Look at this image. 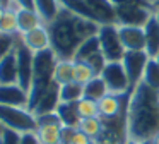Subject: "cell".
Returning a JSON list of instances; mask_svg holds the SVG:
<instances>
[{
	"label": "cell",
	"instance_id": "ee69618b",
	"mask_svg": "<svg viewBox=\"0 0 159 144\" xmlns=\"http://www.w3.org/2000/svg\"><path fill=\"white\" fill-rule=\"evenodd\" d=\"M156 60H157V62H159V53H157V55H156Z\"/></svg>",
	"mask_w": 159,
	"mask_h": 144
},
{
	"label": "cell",
	"instance_id": "cb8c5ba5",
	"mask_svg": "<svg viewBox=\"0 0 159 144\" xmlns=\"http://www.w3.org/2000/svg\"><path fill=\"white\" fill-rule=\"evenodd\" d=\"M77 129H79L80 132H84L87 137H91L94 142H98V141H99V137H101V132H103V122H101L99 117L80 118Z\"/></svg>",
	"mask_w": 159,
	"mask_h": 144
},
{
	"label": "cell",
	"instance_id": "ac0fdd59",
	"mask_svg": "<svg viewBox=\"0 0 159 144\" xmlns=\"http://www.w3.org/2000/svg\"><path fill=\"white\" fill-rule=\"evenodd\" d=\"M144 34H145V53L149 55V58H156V55L159 53V22L156 19L154 12L145 22Z\"/></svg>",
	"mask_w": 159,
	"mask_h": 144
},
{
	"label": "cell",
	"instance_id": "60d3db41",
	"mask_svg": "<svg viewBox=\"0 0 159 144\" xmlns=\"http://www.w3.org/2000/svg\"><path fill=\"white\" fill-rule=\"evenodd\" d=\"M145 2H149L151 5H156V2H157V0H145Z\"/></svg>",
	"mask_w": 159,
	"mask_h": 144
},
{
	"label": "cell",
	"instance_id": "bcb514c9",
	"mask_svg": "<svg viewBox=\"0 0 159 144\" xmlns=\"http://www.w3.org/2000/svg\"><path fill=\"white\" fill-rule=\"evenodd\" d=\"M0 7H2V2H0Z\"/></svg>",
	"mask_w": 159,
	"mask_h": 144
},
{
	"label": "cell",
	"instance_id": "52a82bcc",
	"mask_svg": "<svg viewBox=\"0 0 159 144\" xmlns=\"http://www.w3.org/2000/svg\"><path fill=\"white\" fill-rule=\"evenodd\" d=\"M101 77L106 82V88L111 94H127L130 93V82H128L127 72L121 62H106Z\"/></svg>",
	"mask_w": 159,
	"mask_h": 144
},
{
	"label": "cell",
	"instance_id": "7402d4cb",
	"mask_svg": "<svg viewBox=\"0 0 159 144\" xmlns=\"http://www.w3.org/2000/svg\"><path fill=\"white\" fill-rule=\"evenodd\" d=\"M33 2H34L36 12L41 16V19H43L45 24L52 22V21L57 17L58 10H60L58 0H33Z\"/></svg>",
	"mask_w": 159,
	"mask_h": 144
},
{
	"label": "cell",
	"instance_id": "3957f363",
	"mask_svg": "<svg viewBox=\"0 0 159 144\" xmlns=\"http://www.w3.org/2000/svg\"><path fill=\"white\" fill-rule=\"evenodd\" d=\"M58 57L55 55V51L52 48L41 50L38 53H34V67H33V82L28 93V110L33 112L38 105V101L41 99V96L45 94V91L52 86L53 82V72H55Z\"/></svg>",
	"mask_w": 159,
	"mask_h": 144
},
{
	"label": "cell",
	"instance_id": "7c38bea8",
	"mask_svg": "<svg viewBox=\"0 0 159 144\" xmlns=\"http://www.w3.org/2000/svg\"><path fill=\"white\" fill-rule=\"evenodd\" d=\"M128 94H111L108 93L103 99H99V117L101 118H113V117L120 115L127 110L128 103Z\"/></svg>",
	"mask_w": 159,
	"mask_h": 144
},
{
	"label": "cell",
	"instance_id": "8fae6325",
	"mask_svg": "<svg viewBox=\"0 0 159 144\" xmlns=\"http://www.w3.org/2000/svg\"><path fill=\"white\" fill-rule=\"evenodd\" d=\"M147 60H149V55L145 53V50H128V51H125L123 58H121V64H123L125 72H127L128 82H130V91L142 81V75H144V69H145Z\"/></svg>",
	"mask_w": 159,
	"mask_h": 144
},
{
	"label": "cell",
	"instance_id": "2e32d148",
	"mask_svg": "<svg viewBox=\"0 0 159 144\" xmlns=\"http://www.w3.org/2000/svg\"><path fill=\"white\" fill-rule=\"evenodd\" d=\"M58 105H60V84H57L53 81L52 86L46 89L45 94L41 96V99L38 101V105L33 110V113H34V117L45 115V113H55Z\"/></svg>",
	"mask_w": 159,
	"mask_h": 144
},
{
	"label": "cell",
	"instance_id": "e0dca14e",
	"mask_svg": "<svg viewBox=\"0 0 159 144\" xmlns=\"http://www.w3.org/2000/svg\"><path fill=\"white\" fill-rule=\"evenodd\" d=\"M86 3L93 10L99 26H103V24H116L115 5L110 0H86Z\"/></svg>",
	"mask_w": 159,
	"mask_h": 144
},
{
	"label": "cell",
	"instance_id": "4fadbf2b",
	"mask_svg": "<svg viewBox=\"0 0 159 144\" xmlns=\"http://www.w3.org/2000/svg\"><path fill=\"white\" fill-rule=\"evenodd\" d=\"M28 91L19 84H0V105L28 108Z\"/></svg>",
	"mask_w": 159,
	"mask_h": 144
},
{
	"label": "cell",
	"instance_id": "44dd1931",
	"mask_svg": "<svg viewBox=\"0 0 159 144\" xmlns=\"http://www.w3.org/2000/svg\"><path fill=\"white\" fill-rule=\"evenodd\" d=\"M57 115L60 117L63 127H77L80 122L77 103H60L58 108H57Z\"/></svg>",
	"mask_w": 159,
	"mask_h": 144
},
{
	"label": "cell",
	"instance_id": "d6a6232c",
	"mask_svg": "<svg viewBox=\"0 0 159 144\" xmlns=\"http://www.w3.org/2000/svg\"><path fill=\"white\" fill-rule=\"evenodd\" d=\"M113 5H144V7H154L145 0H110Z\"/></svg>",
	"mask_w": 159,
	"mask_h": 144
},
{
	"label": "cell",
	"instance_id": "f546056e",
	"mask_svg": "<svg viewBox=\"0 0 159 144\" xmlns=\"http://www.w3.org/2000/svg\"><path fill=\"white\" fill-rule=\"evenodd\" d=\"M77 112L80 118H91V117H99V103L96 99H91L84 96L77 101Z\"/></svg>",
	"mask_w": 159,
	"mask_h": 144
},
{
	"label": "cell",
	"instance_id": "603a6c76",
	"mask_svg": "<svg viewBox=\"0 0 159 144\" xmlns=\"http://www.w3.org/2000/svg\"><path fill=\"white\" fill-rule=\"evenodd\" d=\"M74 67H75L74 60H58L57 62V67H55V72H53V81L60 86L72 82L74 81Z\"/></svg>",
	"mask_w": 159,
	"mask_h": 144
},
{
	"label": "cell",
	"instance_id": "4316f807",
	"mask_svg": "<svg viewBox=\"0 0 159 144\" xmlns=\"http://www.w3.org/2000/svg\"><path fill=\"white\" fill-rule=\"evenodd\" d=\"M142 82L147 84L151 89L159 91V62L156 58H149L144 69V75H142Z\"/></svg>",
	"mask_w": 159,
	"mask_h": 144
},
{
	"label": "cell",
	"instance_id": "4dcf8cb0",
	"mask_svg": "<svg viewBox=\"0 0 159 144\" xmlns=\"http://www.w3.org/2000/svg\"><path fill=\"white\" fill-rule=\"evenodd\" d=\"M16 43H17L16 34H5V33L0 34V60L16 50Z\"/></svg>",
	"mask_w": 159,
	"mask_h": 144
},
{
	"label": "cell",
	"instance_id": "74e56055",
	"mask_svg": "<svg viewBox=\"0 0 159 144\" xmlns=\"http://www.w3.org/2000/svg\"><path fill=\"white\" fill-rule=\"evenodd\" d=\"M140 144H156V142H154V139H149V141H142Z\"/></svg>",
	"mask_w": 159,
	"mask_h": 144
},
{
	"label": "cell",
	"instance_id": "ba28073f",
	"mask_svg": "<svg viewBox=\"0 0 159 144\" xmlns=\"http://www.w3.org/2000/svg\"><path fill=\"white\" fill-rule=\"evenodd\" d=\"M38 122V139L41 144H62V129L63 123L60 117L55 113H45V115L36 117Z\"/></svg>",
	"mask_w": 159,
	"mask_h": 144
},
{
	"label": "cell",
	"instance_id": "836d02e7",
	"mask_svg": "<svg viewBox=\"0 0 159 144\" xmlns=\"http://www.w3.org/2000/svg\"><path fill=\"white\" fill-rule=\"evenodd\" d=\"M21 144H41L36 132H24L21 134Z\"/></svg>",
	"mask_w": 159,
	"mask_h": 144
},
{
	"label": "cell",
	"instance_id": "9a60e30c",
	"mask_svg": "<svg viewBox=\"0 0 159 144\" xmlns=\"http://www.w3.org/2000/svg\"><path fill=\"white\" fill-rule=\"evenodd\" d=\"M19 36H21L22 43H24L28 48H31L34 53L50 48V33H48V27H46L45 24L39 26V27H34V29H31V31H28V33L19 34Z\"/></svg>",
	"mask_w": 159,
	"mask_h": 144
},
{
	"label": "cell",
	"instance_id": "ffe728a7",
	"mask_svg": "<svg viewBox=\"0 0 159 144\" xmlns=\"http://www.w3.org/2000/svg\"><path fill=\"white\" fill-rule=\"evenodd\" d=\"M0 84H17V57H16V50L0 60Z\"/></svg>",
	"mask_w": 159,
	"mask_h": 144
},
{
	"label": "cell",
	"instance_id": "5bb4252c",
	"mask_svg": "<svg viewBox=\"0 0 159 144\" xmlns=\"http://www.w3.org/2000/svg\"><path fill=\"white\" fill-rule=\"evenodd\" d=\"M118 34H120V40H121V45H123L125 51H128V50H145L144 27L118 26Z\"/></svg>",
	"mask_w": 159,
	"mask_h": 144
},
{
	"label": "cell",
	"instance_id": "d6986e66",
	"mask_svg": "<svg viewBox=\"0 0 159 144\" xmlns=\"http://www.w3.org/2000/svg\"><path fill=\"white\" fill-rule=\"evenodd\" d=\"M17 14V27H19V34L22 33H28V31L34 29V27H39L43 26V19L36 9H26V7H19L16 10Z\"/></svg>",
	"mask_w": 159,
	"mask_h": 144
},
{
	"label": "cell",
	"instance_id": "ab89813d",
	"mask_svg": "<svg viewBox=\"0 0 159 144\" xmlns=\"http://www.w3.org/2000/svg\"><path fill=\"white\" fill-rule=\"evenodd\" d=\"M4 129H5V127L2 125V122H0V137H2V132H4Z\"/></svg>",
	"mask_w": 159,
	"mask_h": 144
},
{
	"label": "cell",
	"instance_id": "f6af8a7d",
	"mask_svg": "<svg viewBox=\"0 0 159 144\" xmlns=\"http://www.w3.org/2000/svg\"><path fill=\"white\" fill-rule=\"evenodd\" d=\"M154 7H159V0H157V2H156V5Z\"/></svg>",
	"mask_w": 159,
	"mask_h": 144
},
{
	"label": "cell",
	"instance_id": "7a4b0ae2",
	"mask_svg": "<svg viewBox=\"0 0 159 144\" xmlns=\"http://www.w3.org/2000/svg\"><path fill=\"white\" fill-rule=\"evenodd\" d=\"M159 134V91L139 82L128 94L127 137L137 142L154 139Z\"/></svg>",
	"mask_w": 159,
	"mask_h": 144
},
{
	"label": "cell",
	"instance_id": "f1b7e54d",
	"mask_svg": "<svg viewBox=\"0 0 159 144\" xmlns=\"http://www.w3.org/2000/svg\"><path fill=\"white\" fill-rule=\"evenodd\" d=\"M74 64H75V67H74V81L79 82V84L82 86L87 84L91 79H94L98 75L96 70L86 62H74Z\"/></svg>",
	"mask_w": 159,
	"mask_h": 144
},
{
	"label": "cell",
	"instance_id": "d590c367",
	"mask_svg": "<svg viewBox=\"0 0 159 144\" xmlns=\"http://www.w3.org/2000/svg\"><path fill=\"white\" fill-rule=\"evenodd\" d=\"M0 2H2V7H4V9L11 7V0H0Z\"/></svg>",
	"mask_w": 159,
	"mask_h": 144
},
{
	"label": "cell",
	"instance_id": "1f68e13d",
	"mask_svg": "<svg viewBox=\"0 0 159 144\" xmlns=\"http://www.w3.org/2000/svg\"><path fill=\"white\" fill-rule=\"evenodd\" d=\"M0 139H2V144H21V134L11 129H4Z\"/></svg>",
	"mask_w": 159,
	"mask_h": 144
},
{
	"label": "cell",
	"instance_id": "f35d334b",
	"mask_svg": "<svg viewBox=\"0 0 159 144\" xmlns=\"http://www.w3.org/2000/svg\"><path fill=\"white\" fill-rule=\"evenodd\" d=\"M125 144H140V142H137V141H134V139H127Z\"/></svg>",
	"mask_w": 159,
	"mask_h": 144
},
{
	"label": "cell",
	"instance_id": "9c48e42d",
	"mask_svg": "<svg viewBox=\"0 0 159 144\" xmlns=\"http://www.w3.org/2000/svg\"><path fill=\"white\" fill-rule=\"evenodd\" d=\"M116 26H135L144 27L149 17L154 12V7L144 5H115Z\"/></svg>",
	"mask_w": 159,
	"mask_h": 144
},
{
	"label": "cell",
	"instance_id": "7bdbcfd3",
	"mask_svg": "<svg viewBox=\"0 0 159 144\" xmlns=\"http://www.w3.org/2000/svg\"><path fill=\"white\" fill-rule=\"evenodd\" d=\"M2 14H4V7H0V19H2Z\"/></svg>",
	"mask_w": 159,
	"mask_h": 144
},
{
	"label": "cell",
	"instance_id": "484cf974",
	"mask_svg": "<svg viewBox=\"0 0 159 144\" xmlns=\"http://www.w3.org/2000/svg\"><path fill=\"white\" fill-rule=\"evenodd\" d=\"M84 98V86L72 81L60 86V103H77Z\"/></svg>",
	"mask_w": 159,
	"mask_h": 144
},
{
	"label": "cell",
	"instance_id": "277c9868",
	"mask_svg": "<svg viewBox=\"0 0 159 144\" xmlns=\"http://www.w3.org/2000/svg\"><path fill=\"white\" fill-rule=\"evenodd\" d=\"M0 122L5 129L16 130L19 134L36 132L38 122L33 112L22 106H4L0 105Z\"/></svg>",
	"mask_w": 159,
	"mask_h": 144
},
{
	"label": "cell",
	"instance_id": "d4e9b609",
	"mask_svg": "<svg viewBox=\"0 0 159 144\" xmlns=\"http://www.w3.org/2000/svg\"><path fill=\"white\" fill-rule=\"evenodd\" d=\"M108 93L110 91H108V88H106V82L103 81L101 75H96V77L91 79L87 84H84V96H86V98L99 101V99H103Z\"/></svg>",
	"mask_w": 159,
	"mask_h": 144
},
{
	"label": "cell",
	"instance_id": "8d00e7d4",
	"mask_svg": "<svg viewBox=\"0 0 159 144\" xmlns=\"http://www.w3.org/2000/svg\"><path fill=\"white\" fill-rule=\"evenodd\" d=\"M154 16H156V19H157V22H159V7H154Z\"/></svg>",
	"mask_w": 159,
	"mask_h": 144
},
{
	"label": "cell",
	"instance_id": "30bf717a",
	"mask_svg": "<svg viewBox=\"0 0 159 144\" xmlns=\"http://www.w3.org/2000/svg\"><path fill=\"white\" fill-rule=\"evenodd\" d=\"M74 62H86L91 67L96 70L98 75H101L104 65H106V58H104L103 51L99 48V40L96 36H91L89 40H86L82 45L79 46V50L75 51V57H74Z\"/></svg>",
	"mask_w": 159,
	"mask_h": 144
},
{
	"label": "cell",
	"instance_id": "b9f144b4",
	"mask_svg": "<svg viewBox=\"0 0 159 144\" xmlns=\"http://www.w3.org/2000/svg\"><path fill=\"white\" fill-rule=\"evenodd\" d=\"M154 142H156V144H159V134H157V136L154 137Z\"/></svg>",
	"mask_w": 159,
	"mask_h": 144
},
{
	"label": "cell",
	"instance_id": "681fc988",
	"mask_svg": "<svg viewBox=\"0 0 159 144\" xmlns=\"http://www.w3.org/2000/svg\"><path fill=\"white\" fill-rule=\"evenodd\" d=\"M0 34H2V33H0Z\"/></svg>",
	"mask_w": 159,
	"mask_h": 144
},
{
	"label": "cell",
	"instance_id": "83f0119b",
	"mask_svg": "<svg viewBox=\"0 0 159 144\" xmlns=\"http://www.w3.org/2000/svg\"><path fill=\"white\" fill-rule=\"evenodd\" d=\"M0 33H5V34H17L19 33L17 14H16V10L11 9V7L4 9L2 19H0Z\"/></svg>",
	"mask_w": 159,
	"mask_h": 144
},
{
	"label": "cell",
	"instance_id": "6da1fadb",
	"mask_svg": "<svg viewBox=\"0 0 159 144\" xmlns=\"http://www.w3.org/2000/svg\"><path fill=\"white\" fill-rule=\"evenodd\" d=\"M45 26L50 33V48L55 51L58 60H74L80 45L99 31L98 22L75 16L63 7H60L55 19Z\"/></svg>",
	"mask_w": 159,
	"mask_h": 144
},
{
	"label": "cell",
	"instance_id": "5b68a950",
	"mask_svg": "<svg viewBox=\"0 0 159 144\" xmlns=\"http://www.w3.org/2000/svg\"><path fill=\"white\" fill-rule=\"evenodd\" d=\"M99 48L103 51L106 62H121L125 55V48L121 45L116 24H103L98 31Z\"/></svg>",
	"mask_w": 159,
	"mask_h": 144
},
{
	"label": "cell",
	"instance_id": "e575fe53",
	"mask_svg": "<svg viewBox=\"0 0 159 144\" xmlns=\"http://www.w3.org/2000/svg\"><path fill=\"white\" fill-rule=\"evenodd\" d=\"M19 7H26V9H34V2L33 0H14Z\"/></svg>",
	"mask_w": 159,
	"mask_h": 144
},
{
	"label": "cell",
	"instance_id": "7dc6e473",
	"mask_svg": "<svg viewBox=\"0 0 159 144\" xmlns=\"http://www.w3.org/2000/svg\"><path fill=\"white\" fill-rule=\"evenodd\" d=\"M0 144H2V139H0Z\"/></svg>",
	"mask_w": 159,
	"mask_h": 144
},
{
	"label": "cell",
	"instance_id": "8992f818",
	"mask_svg": "<svg viewBox=\"0 0 159 144\" xmlns=\"http://www.w3.org/2000/svg\"><path fill=\"white\" fill-rule=\"evenodd\" d=\"M16 57H17V84L24 91L29 93V88H31V82H33L34 51L22 43L21 36H19L17 43H16Z\"/></svg>",
	"mask_w": 159,
	"mask_h": 144
},
{
	"label": "cell",
	"instance_id": "c3c4849f",
	"mask_svg": "<svg viewBox=\"0 0 159 144\" xmlns=\"http://www.w3.org/2000/svg\"><path fill=\"white\" fill-rule=\"evenodd\" d=\"M94 144H98V142H94Z\"/></svg>",
	"mask_w": 159,
	"mask_h": 144
}]
</instances>
